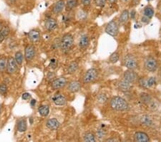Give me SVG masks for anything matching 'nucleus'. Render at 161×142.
<instances>
[{
    "instance_id": "f257e3e1",
    "label": "nucleus",
    "mask_w": 161,
    "mask_h": 142,
    "mask_svg": "<svg viewBox=\"0 0 161 142\" xmlns=\"http://www.w3.org/2000/svg\"><path fill=\"white\" fill-rule=\"evenodd\" d=\"M110 107L114 111H124L128 110L129 104L122 97L114 96L110 100Z\"/></svg>"
},
{
    "instance_id": "f03ea898",
    "label": "nucleus",
    "mask_w": 161,
    "mask_h": 142,
    "mask_svg": "<svg viewBox=\"0 0 161 142\" xmlns=\"http://www.w3.org/2000/svg\"><path fill=\"white\" fill-rule=\"evenodd\" d=\"M74 45V39L70 34H65L61 39L60 45L63 52H68Z\"/></svg>"
},
{
    "instance_id": "7ed1b4c3",
    "label": "nucleus",
    "mask_w": 161,
    "mask_h": 142,
    "mask_svg": "<svg viewBox=\"0 0 161 142\" xmlns=\"http://www.w3.org/2000/svg\"><path fill=\"white\" fill-rule=\"evenodd\" d=\"M125 66L129 70H135L138 68V62H137L136 57L132 55H127L124 58Z\"/></svg>"
},
{
    "instance_id": "20e7f679",
    "label": "nucleus",
    "mask_w": 161,
    "mask_h": 142,
    "mask_svg": "<svg viewBox=\"0 0 161 142\" xmlns=\"http://www.w3.org/2000/svg\"><path fill=\"white\" fill-rule=\"evenodd\" d=\"M144 67L149 72H155L156 71L158 67L157 61L153 57H148L145 60Z\"/></svg>"
},
{
    "instance_id": "39448f33",
    "label": "nucleus",
    "mask_w": 161,
    "mask_h": 142,
    "mask_svg": "<svg viewBox=\"0 0 161 142\" xmlns=\"http://www.w3.org/2000/svg\"><path fill=\"white\" fill-rule=\"evenodd\" d=\"M98 77V71L95 68H90L85 73L83 77L84 83H89L95 80Z\"/></svg>"
},
{
    "instance_id": "423d86ee",
    "label": "nucleus",
    "mask_w": 161,
    "mask_h": 142,
    "mask_svg": "<svg viewBox=\"0 0 161 142\" xmlns=\"http://www.w3.org/2000/svg\"><path fill=\"white\" fill-rule=\"evenodd\" d=\"M105 32H107L109 35L115 37L119 32V25L115 21H110L105 28Z\"/></svg>"
},
{
    "instance_id": "0eeeda50",
    "label": "nucleus",
    "mask_w": 161,
    "mask_h": 142,
    "mask_svg": "<svg viewBox=\"0 0 161 142\" xmlns=\"http://www.w3.org/2000/svg\"><path fill=\"white\" fill-rule=\"evenodd\" d=\"M17 63L13 57H9L7 60V71L9 74H14L17 71Z\"/></svg>"
},
{
    "instance_id": "6e6552de",
    "label": "nucleus",
    "mask_w": 161,
    "mask_h": 142,
    "mask_svg": "<svg viewBox=\"0 0 161 142\" xmlns=\"http://www.w3.org/2000/svg\"><path fill=\"white\" fill-rule=\"evenodd\" d=\"M137 78H138V76H137V73H136L133 70L128 69V71H125L124 74H123V78H124V80L130 83L135 82L136 80H137Z\"/></svg>"
},
{
    "instance_id": "1a4fd4ad",
    "label": "nucleus",
    "mask_w": 161,
    "mask_h": 142,
    "mask_svg": "<svg viewBox=\"0 0 161 142\" xmlns=\"http://www.w3.org/2000/svg\"><path fill=\"white\" fill-rule=\"evenodd\" d=\"M67 85V80L64 77H60L57 78L52 82V88L53 89H60L62 88Z\"/></svg>"
},
{
    "instance_id": "9d476101",
    "label": "nucleus",
    "mask_w": 161,
    "mask_h": 142,
    "mask_svg": "<svg viewBox=\"0 0 161 142\" xmlns=\"http://www.w3.org/2000/svg\"><path fill=\"white\" fill-rule=\"evenodd\" d=\"M36 55L35 48L32 45H28L25 48L24 56L27 61H30L34 58Z\"/></svg>"
},
{
    "instance_id": "9b49d317",
    "label": "nucleus",
    "mask_w": 161,
    "mask_h": 142,
    "mask_svg": "<svg viewBox=\"0 0 161 142\" xmlns=\"http://www.w3.org/2000/svg\"><path fill=\"white\" fill-rule=\"evenodd\" d=\"M134 141L137 142H148L150 141V138L148 134L145 132H136L134 135Z\"/></svg>"
},
{
    "instance_id": "f8f14e48",
    "label": "nucleus",
    "mask_w": 161,
    "mask_h": 142,
    "mask_svg": "<svg viewBox=\"0 0 161 142\" xmlns=\"http://www.w3.org/2000/svg\"><path fill=\"white\" fill-rule=\"evenodd\" d=\"M44 26H45V28L48 31H53V30H55L57 28L58 25H57L56 19H54V18L49 17L46 19Z\"/></svg>"
},
{
    "instance_id": "ddd939ff",
    "label": "nucleus",
    "mask_w": 161,
    "mask_h": 142,
    "mask_svg": "<svg viewBox=\"0 0 161 142\" xmlns=\"http://www.w3.org/2000/svg\"><path fill=\"white\" fill-rule=\"evenodd\" d=\"M64 7H65V2L64 0H59L54 4L52 8L53 13L55 14H60L63 11Z\"/></svg>"
},
{
    "instance_id": "4468645a",
    "label": "nucleus",
    "mask_w": 161,
    "mask_h": 142,
    "mask_svg": "<svg viewBox=\"0 0 161 142\" xmlns=\"http://www.w3.org/2000/svg\"><path fill=\"white\" fill-rule=\"evenodd\" d=\"M46 126L50 130L55 131L60 127V123L56 118H50L46 122Z\"/></svg>"
},
{
    "instance_id": "2eb2a0df",
    "label": "nucleus",
    "mask_w": 161,
    "mask_h": 142,
    "mask_svg": "<svg viewBox=\"0 0 161 142\" xmlns=\"http://www.w3.org/2000/svg\"><path fill=\"white\" fill-rule=\"evenodd\" d=\"M29 36V39H30V41L33 43L38 42L39 40H40V33L38 30H30V32L28 34Z\"/></svg>"
},
{
    "instance_id": "dca6fc26",
    "label": "nucleus",
    "mask_w": 161,
    "mask_h": 142,
    "mask_svg": "<svg viewBox=\"0 0 161 142\" xmlns=\"http://www.w3.org/2000/svg\"><path fill=\"white\" fill-rule=\"evenodd\" d=\"M53 102L56 106H64L65 105L67 100L66 98L62 94H57L53 97Z\"/></svg>"
},
{
    "instance_id": "f3484780",
    "label": "nucleus",
    "mask_w": 161,
    "mask_h": 142,
    "mask_svg": "<svg viewBox=\"0 0 161 142\" xmlns=\"http://www.w3.org/2000/svg\"><path fill=\"white\" fill-rule=\"evenodd\" d=\"M81 89V83L79 81H72L69 84L68 90L72 93H77Z\"/></svg>"
},
{
    "instance_id": "a211bd4d",
    "label": "nucleus",
    "mask_w": 161,
    "mask_h": 142,
    "mask_svg": "<svg viewBox=\"0 0 161 142\" xmlns=\"http://www.w3.org/2000/svg\"><path fill=\"white\" fill-rule=\"evenodd\" d=\"M154 15V10L153 7L150 6V5H148L145 7L144 11H143V16L144 17L147 18L148 19H151Z\"/></svg>"
},
{
    "instance_id": "6ab92c4d",
    "label": "nucleus",
    "mask_w": 161,
    "mask_h": 142,
    "mask_svg": "<svg viewBox=\"0 0 161 142\" xmlns=\"http://www.w3.org/2000/svg\"><path fill=\"white\" fill-rule=\"evenodd\" d=\"M89 39L87 35H83L80 39L79 42V47L81 49H86L89 46Z\"/></svg>"
},
{
    "instance_id": "aec40b11",
    "label": "nucleus",
    "mask_w": 161,
    "mask_h": 142,
    "mask_svg": "<svg viewBox=\"0 0 161 142\" xmlns=\"http://www.w3.org/2000/svg\"><path fill=\"white\" fill-rule=\"evenodd\" d=\"M118 86H119V88L122 91H129L132 88V85H130V83L126 81L124 79L119 83Z\"/></svg>"
},
{
    "instance_id": "412c9836",
    "label": "nucleus",
    "mask_w": 161,
    "mask_h": 142,
    "mask_svg": "<svg viewBox=\"0 0 161 142\" xmlns=\"http://www.w3.org/2000/svg\"><path fill=\"white\" fill-rule=\"evenodd\" d=\"M129 18H130L129 11L128 10H124L122 12L120 16V22L122 24H125V23L128 22Z\"/></svg>"
},
{
    "instance_id": "4be33fe9",
    "label": "nucleus",
    "mask_w": 161,
    "mask_h": 142,
    "mask_svg": "<svg viewBox=\"0 0 161 142\" xmlns=\"http://www.w3.org/2000/svg\"><path fill=\"white\" fill-rule=\"evenodd\" d=\"M27 128V121L25 119H20L17 123V130L19 132H26Z\"/></svg>"
},
{
    "instance_id": "5701e85b",
    "label": "nucleus",
    "mask_w": 161,
    "mask_h": 142,
    "mask_svg": "<svg viewBox=\"0 0 161 142\" xmlns=\"http://www.w3.org/2000/svg\"><path fill=\"white\" fill-rule=\"evenodd\" d=\"M38 112L41 116H43V117H47V116L49 115V108L48 106L46 105L41 106L38 109Z\"/></svg>"
},
{
    "instance_id": "b1692460",
    "label": "nucleus",
    "mask_w": 161,
    "mask_h": 142,
    "mask_svg": "<svg viewBox=\"0 0 161 142\" xmlns=\"http://www.w3.org/2000/svg\"><path fill=\"white\" fill-rule=\"evenodd\" d=\"M78 5V0H67V2L65 3L66 10L69 11L73 10Z\"/></svg>"
},
{
    "instance_id": "393cba45",
    "label": "nucleus",
    "mask_w": 161,
    "mask_h": 142,
    "mask_svg": "<svg viewBox=\"0 0 161 142\" xmlns=\"http://www.w3.org/2000/svg\"><path fill=\"white\" fill-rule=\"evenodd\" d=\"M78 63L77 62H75V61L70 62L67 67L68 73H69V74H73V73H75V72L78 71Z\"/></svg>"
},
{
    "instance_id": "a878e982",
    "label": "nucleus",
    "mask_w": 161,
    "mask_h": 142,
    "mask_svg": "<svg viewBox=\"0 0 161 142\" xmlns=\"http://www.w3.org/2000/svg\"><path fill=\"white\" fill-rule=\"evenodd\" d=\"M83 139L84 141L87 142H94L95 141V134L92 132H87L84 135Z\"/></svg>"
},
{
    "instance_id": "bb28decb",
    "label": "nucleus",
    "mask_w": 161,
    "mask_h": 142,
    "mask_svg": "<svg viewBox=\"0 0 161 142\" xmlns=\"http://www.w3.org/2000/svg\"><path fill=\"white\" fill-rule=\"evenodd\" d=\"M7 57L3 56V55L0 57V72H4L7 69Z\"/></svg>"
},
{
    "instance_id": "cd10ccee",
    "label": "nucleus",
    "mask_w": 161,
    "mask_h": 142,
    "mask_svg": "<svg viewBox=\"0 0 161 142\" xmlns=\"http://www.w3.org/2000/svg\"><path fill=\"white\" fill-rule=\"evenodd\" d=\"M14 59H15L18 65H21L22 64V62H23L22 53H21V52H17V53H15V57H14Z\"/></svg>"
},
{
    "instance_id": "c85d7f7f",
    "label": "nucleus",
    "mask_w": 161,
    "mask_h": 142,
    "mask_svg": "<svg viewBox=\"0 0 161 142\" xmlns=\"http://www.w3.org/2000/svg\"><path fill=\"white\" fill-rule=\"evenodd\" d=\"M119 57H120L119 53H118L117 52H114V53H112L110 56V62H112V63H116L118 61V60H119Z\"/></svg>"
},
{
    "instance_id": "c756f323",
    "label": "nucleus",
    "mask_w": 161,
    "mask_h": 142,
    "mask_svg": "<svg viewBox=\"0 0 161 142\" xmlns=\"http://www.w3.org/2000/svg\"><path fill=\"white\" fill-rule=\"evenodd\" d=\"M141 99H142L143 102L145 103H148L150 101H151V98L148 94H146V93H143L141 96Z\"/></svg>"
},
{
    "instance_id": "7c9ffc66",
    "label": "nucleus",
    "mask_w": 161,
    "mask_h": 142,
    "mask_svg": "<svg viewBox=\"0 0 161 142\" xmlns=\"http://www.w3.org/2000/svg\"><path fill=\"white\" fill-rule=\"evenodd\" d=\"M1 32L3 34V35L4 36V37H7V36L10 35V28H9L8 26H3L1 30Z\"/></svg>"
},
{
    "instance_id": "2f4dec72",
    "label": "nucleus",
    "mask_w": 161,
    "mask_h": 142,
    "mask_svg": "<svg viewBox=\"0 0 161 142\" xmlns=\"http://www.w3.org/2000/svg\"><path fill=\"white\" fill-rule=\"evenodd\" d=\"M107 0H95V4L96 6L103 7L106 4Z\"/></svg>"
},
{
    "instance_id": "473e14b6",
    "label": "nucleus",
    "mask_w": 161,
    "mask_h": 142,
    "mask_svg": "<svg viewBox=\"0 0 161 142\" xmlns=\"http://www.w3.org/2000/svg\"><path fill=\"white\" fill-rule=\"evenodd\" d=\"M7 91V85L4 83H2L0 85V93H1V95H4L6 94Z\"/></svg>"
},
{
    "instance_id": "72a5a7b5",
    "label": "nucleus",
    "mask_w": 161,
    "mask_h": 142,
    "mask_svg": "<svg viewBox=\"0 0 161 142\" xmlns=\"http://www.w3.org/2000/svg\"><path fill=\"white\" fill-rule=\"evenodd\" d=\"M155 84V78H149V80H148V83H147V85L149 87H152Z\"/></svg>"
},
{
    "instance_id": "f704fd0d",
    "label": "nucleus",
    "mask_w": 161,
    "mask_h": 142,
    "mask_svg": "<svg viewBox=\"0 0 161 142\" xmlns=\"http://www.w3.org/2000/svg\"><path fill=\"white\" fill-rule=\"evenodd\" d=\"M31 98V95H30L29 93H23L22 96H21V98H22L23 100H28L29 98Z\"/></svg>"
},
{
    "instance_id": "c9c22d12",
    "label": "nucleus",
    "mask_w": 161,
    "mask_h": 142,
    "mask_svg": "<svg viewBox=\"0 0 161 142\" xmlns=\"http://www.w3.org/2000/svg\"><path fill=\"white\" fill-rule=\"evenodd\" d=\"M82 4L85 6H89L91 4V0H81Z\"/></svg>"
},
{
    "instance_id": "e433bc0d",
    "label": "nucleus",
    "mask_w": 161,
    "mask_h": 142,
    "mask_svg": "<svg viewBox=\"0 0 161 142\" xmlns=\"http://www.w3.org/2000/svg\"><path fill=\"white\" fill-rule=\"evenodd\" d=\"M50 65H51V66L53 68H55L57 67V62L56 60H55V59H53V60H51V62H50Z\"/></svg>"
},
{
    "instance_id": "4c0bfd02",
    "label": "nucleus",
    "mask_w": 161,
    "mask_h": 142,
    "mask_svg": "<svg viewBox=\"0 0 161 142\" xmlns=\"http://www.w3.org/2000/svg\"><path fill=\"white\" fill-rule=\"evenodd\" d=\"M55 74L53 73H49V74L47 75V79L48 80H51V79L55 78Z\"/></svg>"
},
{
    "instance_id": "58836bf2",
    "label": "nucleus",
    "mask_w": 161,
    "mask_h": 142,
    "mask_svg": "<svg viewBox=\"0 0 161 142\" xmlns=\"http://www.w3.org/2000/svg\"><path fill=\"white\" fill-rule=\"evenodd\" d=\"M4 36L3 35V34L1 33V31H0V42H2V41L4 40Z\"/></svg>"
},
{
    "instance_id": "ea45409f",
    "label": "nucleus",
    "mask_w": 161,
    "mask_h": 142,
    "mask_svg": "<svg viewBox=\"0 0 161 142\" xmlns=\"http://www.w3.org/2000/svg\"><path fill=\"white\" fill-rule=\"evenodd\" d=\"M108 1L111 4H114V3H115L116 1H117V0H108Z\"/></svg>"
},
{
    "instance_id": "a19ab883",
    "label": "nucleus",
    "mask_w": 161,
    "mask_h": 142,
    "mask_svg": "<svg viewBox=\"0 0 161 142\" xmlns=\"http://www.w3.org/2000/svg\"><path fill=\"white\" fill-rule=\"evenodd\" d=\"M35 103H36V100H32L31 101V105L32 106H35Z\"/></svg>"
},
{
    "instance_id": "79ce46f5",
    "label": "nucleus",
    "mask_w": 161,
    "mask_h": 142,
    "mask_svg": "<svg viewBox=\"0 0 161 142\" xmlns=\"http://www.w3.org/2000/svg\"><path fill=\"white\" fill-rule=\"evenodd\" d=\"M2 25L1 24V22H0V31H1V28H2Z\"/></svg>"
},
{
    "instance_id": "37998d69",
    "label": "nucleus",
    "mask_w": 161,
    "mask_h": 142,
    "mask_svg": "<svg viewBox=\"0 0 161 142\" xmlns=\"http://www.w3.org/2000/svg\"><path fill=\"white\" fill-rule=\"evenodd\" d=\"M123 1H128L129 0H123Z\"/></svg>"
},
{
    "instance_id": "c03bdc74",
    "label": "nucleus",
    "mask_w": 161,
    "mask_h": 142,
    "mask_svg": "<svg viewBox=\"0 0 161 142\" xmlns=\"http://www.w3.org/2000/svg\"><path fill=\"white\" fill-rule=\"evenodd\" d=\"M11 1H15V0H10Z\"/></svg>"
},
{
    "instance_id": "a18cd8bd",
    "label": "nucleus",
    "mask_w": 161,
    "mask_h": 142,
    "mask_svg": "<svg viewBox=\"0 0 161 142\" xmlns=\"http://www.w3.org/2000/svg\"><path fill=\"white\" fill-rule=\"evenodd\" d=\"M160 11H161V10H160Z\"/></svg>"
}]
</instances>
